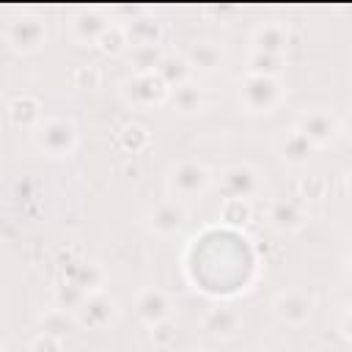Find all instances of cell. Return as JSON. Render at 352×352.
Wrapping results in <instances>:
<instances>
[{"label": "cell", "instance_id": "9c48e42d", "mask_svg": "<svg viewBox=\"0 0 352 352\" xmlns=\"http://www.w3.org/2000/svg\"><path fill=\"white\" fill-rule=\"evenodd\" d=\"M63 280H72L77 283L85 294H96V292H104V283H107V270L99 264V261H88V258H74V261H66L63 272H60Z\"/></svg>", "mask_w": 352, "mask_h": 352}, {"label": "cell", "instance_id": "e0dca14e", "mask_svg": "<svg viewBox=\"0 0 352 352\" xmlns=\"http://www.w3.org/2000/svg\"><path fill=\"white\" fill-rule=\"evenodd\" d=\"M239 324H242V316L234 311V308H226V305H217V308H209L204 314V330L212 336V338H234L239 333Z\"/></svg>", "mask_w": 352, "mask_h": 352}, {"label": "cell", "instance_id": "ac0fdd59", "mask_svg": "<svg viewBox=\"0 0 352 352\" xmlns=\"http://www.w3.org/2000/svg\"><path fill=\"white\" fill-rule=\"evenodd\" d=\"M250 44H253V50H258V52L283 55L286 47H289V28L280 25V22H264V25H258V28L253 30Z\"/></svg>", "mask_w": 352, "mask_h": 352}, {"label": "cell", "instance_id": "cb8c5ba5", "mask_svg": "<svg viewBox=\"0 0 352 352\" xmlns=\"http://www.w3.org/2000/svg\"><path fill=\"white\" fill-rule=\"evenodd\" d=\"M170 104L179 113H201L204 110V91L190 80V82L170 91Z\"/></svg>", "mask_w": 352, "mask_h": 352}, {"label": "cell", "instance_id": "44dd1931", "mask_svg": "<svg viewBox=\"0 0 352 352\" xmlns=\"http://www.w3.org/2000/svg\"><path fill=\"white\" fill-rule=\"evenodd\" d=\"M168 52H162L160 44H135L129 50V63L135 69V74H148V72H157L162 58Z\"/></svg>", "mask_w": 352, "mask_h": 352}, {"label": "cell", "instance_id": "8d00e7d4", "mask_svg": "<svg viewBox=\"0 0 352 352\" xmlns=\"http://www.w3.org/2000/svg\"><path fill=\"white\" fill-rule=\"evenodd\" d=\"M3 352H8V346H6V344H3Z\"/></svg>", "mask_w": 352, "mask_h": 352}, {"label": "cell", "instance_id": "6da1fadb", "mask_svg": "<svg viewBox=\"0 0 352 352\" xmlns=\"http://www.w3.org/2000/svg\"><path fill=\"white\" fill-rule=\"evenodd\" d=\"M286 88L280 85L278 77H261V74H245L239 82V102L248 113L261 116L272 113L283 102Z\"/></svg>", "mask_w": 352, "mask_h": 352}, {"label": "cell", "instance_id": "d590c367", "mask_svg": "<svg viewBox=\"0 0 352 352\" xmlns=\"http://www.w3.org/2000/svg\"><path fill=\"white\" fill-rule=\"evenodd\" d=\"M344 187H346V192L352 195V168H349V170L344 173Z\"/></svg>", "mask_w": 352, "mask_h": 352}, {"label": "cell", "instance_id": "f546056e", "mask_svg": "<svg viewBox=\"0 0 352 352\" xmlns=\"http://www.w3.org/2000/svg\"><path fill=\"white\" fill-rule=\"evenodd\" d=\"M66 324H69V319H66V311H60V308H55L44 316V333H52L58 338H60V333H66Z\"/></svg>", "mask_w": 352, "mask_h": 352}, {"label": "cell", "instance_id": "1f68e13d", "mask_svg": "<svg viewBox=\"0 0 352 352\" xmlns=\"http://www.w3.org/2000/svg\"><path fill=\"white\" fill-rule=\"evenodd\" d=\"M151 341H154L157 346H170V344L176 341V327H173V322L168 319V322L151 327Z\"/></svg>", "mask_w": 352, "mask_h": 352}, {"label": "cell", "instance_id": "836d02e7", "mask_svg": "<svg viewBox=\"0 0 352 352\" xmlns=\"http://www.w3.org/2000/svg\"><path fill=\"white\" fill-rule=\"evenodd\" d=\"M338 333H341L346 341H352V305H346V308L341 311V316H338Z\"/></svg>", "mask_w": 352, "mask_h": 352}, {"label": "cell", "instance_id": "3957f363", "mask_svg": "<svg viewBox=\"0 0 352 352\" xmlns=\"http://www.w3.org/2000/svg\"><path fill=\"white\" fill-rule=\"evenodd\" d=\"M3 38H6V44H8L14 52L28 55V52H36V50L44 47V41H47V28H44V22H41L38 14H33V11H19V14H14V16L6 22Z\"/></svg>", "mask_w": 352, "mask_h": 352}, {"label": "cell", "instance_id": "d4e9b609", "mask_svg": "<svg viewBox=\"0 0 352 352\" xmlns=\"http://www.w3.org/2000/svg\"><path fill=\"white\" fill-rule=\"evenodd\" d=\"M55 308H60V311H66V314H77L80 308H82V302L88 300V294L77 286V283H72V280H58V286H55Z\"/></svg>", "mask_w": 352, "mask_h": 352}, {"label": "cell", "instance_id": "7402d4cb", "mask_svg": "<svg viewBox=\"0 0 352 352\" xmlns=\"http://www.w3.org/2000/svg\"><path fill=\"white\" fill-rule=\"evenodd\" d=\"M157 74H160V77L170 85V91H173V88H179V85L190 82L192 66H190V60H187L184 55H165L162 63H160V69H157Z\"/></svg>", "mask_w": 352, "mask_h": 352}, {"label": "cell", "instance_id": "9a60e30c", "mask_svg": "<svg viewBox=\"0 0 352 352\" xmlns=\"http://www.w3.org/2000/svg\"><path fill=\"white\" fill-rule=\"evenodd\" d=\"M107 28H110V22L102 8H82L72 19V36L82 44H96Z\"/></svg>", "mask_w": 352, "mask_h": 352}, {"label": "cell", "instance_id": "7c38bea8", "mask_svg": "<svg viewBox=\"0 0 352 352\" xmlns=\"http://www.w3.org/2000/svg\"><path fill=\"white\" fill-rule=\"evenodd\" d=\"M267 220L278 231H300L305 226V209L294 198H272L267 206Z\"/></svg>", "mask_w": 352, "mask_h": 352}, {"label": "cell", "instance_id": "52a82bcc", "mask_svg": "<svg viewBox=\"0 0 352 352\" xmlns=\"http://www.w3.org/2000/svg\"><path fill=\"white\" fill-rule=\"evenodd\" d=\"M294 129H300L316 148H324V146H330V143L338 138V132H341V118H336V116L327 113V110H305V113L297 116Z\"/></svg>", "mask_w": 352, "mask_h": 352}, {"label": "cell", "instance_id": "277c9868", "mask_svg": "<svg viewBox=\"0 0 352 352\" xmlns=\"http://www.w3.org/2000/svg\"><path fill=\"white\" fill-rule=\"evenodd\" d=\"M36 146L47 157H52V160L69 157L74 151V146H77V126H74V121L72 118H60V116L47 118L36 129Z\"/></svg>", "mask_w": 352, "mask_h": 352}, {"label": "cell", "instance_id": "74e56055", "mask_svg": "<svg viewBox=\"0 0 352 352\" xmlns=\"http://www.w3.org/2000/svg\"><path fill=\"white\" fill-rule=\"evenodd\" d=\"M198 352H209V349H198Z\"/></svg>", "mask_w": 352, "mask_h": 352}, {"label": "cell", "instance_id": "484cf974", "mask_svg": "<svg viewBox=\"0 0 352 352\" xmlns=\"http://www.w3.org/2000/svg\"><path fill=\"white\" fill-rule=\"evenodd\" d=\"M286 60L283 55H275V52H258L253 50L248 55V74H261V77H278L283 72Z\"/></svg>", "mask_w": 352, "mask_h": 352}, {"label": "cell", "instance_id": "2e32d148", "mask_svg": "<svg viewBox=\"0 0 352 352\" xmlns=\"http://www.w3.org/2000/svg\"><path fill=\"white\" fill-rule=\"evenodd\" d=\"M316 146L300 132V129H283V135L278 138V154L286 165H305L314 157Z\"/></svg>", "mask_w": 352, "mask_h": 352}, {"label": "cell", "instance_id": "83f0119b", "mask_svg": "<svg viewBox=\"0 0 352 352\" xmlns=\"http://www.w3.org/2000/svg\"><path fill=\"white\" fill-rule=\"evenodd\" d=\"M126 44H129V36H126V28H124V25H110V28L102 33V38L96 41V47H99L104 55H118V52L126 50Z\"/></svg>", "mask_w": 352, "mask_h": 352}, {"label": "cell", "instance_id": "7a4b0ae2", "mask_svg": "<svg viewBox=\"0 0 352 352\" xmlns=\"http://www.w3.org/2000/svg\"><path fill=\"white\" fill-rule=\"evenodd\" d=\"M212 184H214L212 168L198 160H184V162L173 165L168 173V192L173 195V201L201 198Z\"/></svg>", "mask_w": 352, "mask_h": 352}, {"label": "cell", "instance_id": "4fadbf2b", "mask_svg": "<svg viewBox=\"0 0 352 352\" xmlns=\"http://www.w3.org/2000/svg\"><path fill=\"white\" fill-rule=\"evenodd\" d=\"M6 116L16 129H38L41 121V102L33 94H16L6 104Z\"/></svg>", "mask_w": 352, "mask_h": 352}, {"label": "cell", "instance_id": "4dcf8cb0", "mask_svg": "<svg viewBox=\"0 0 352 352\" xmlns=\"http://www.w3.org/2000/svg\"><path fill=\"white\" fill-rule=\"evenodd\" d=\"M72 80H74L77 88H96L99 85V72L94 66H77Z\"/></svg>", "mask_w": 352, "mask_h": 352}, {"label": "cell", "instance_id": "d6a6232c", "mask_svg": "<svg viewBox=\"0 0 352 352\" xmlns=\"http://www.w3.org/2000/svg\"><path fill=\"white\" fill-rule=\"evenodd\" d=\"M30 352H63L60 346V338L52 336V333H41L30 341Z\"/></svg>", "mask_w": 352, "mask_h": 352}, {"label": "cell", "instance_id": "30bf717a", "mask_svg": "<svg viewBox=\"0 0 352 352\" xmlns=\"http://www.w3.org/2000/svg\"><path fill=\"white\" fill-rule=\"evenodd\" d=\"M170 311H173V302H170V297H168L162 289L148 286V289H143V292L135 297V314H138V319H140L143 324H148V327H157V324L168 322V319H170Z\"/></svg>", "mask_w": 352, "mask_h": 352}, {"label": "cell", "instance_id": "4316f807", "mask_svg": "<svg viewBox=\"0 0 352 352\" xmlns=\"http://www.w3.org/2000/svg\"><path fill=\"white\" fill-rule=\"evenodd\" d=\"M220 220L228 226H248L253 220V204L245 198H223Z\"/></svg>", "mask_w": 352, "mask_h": 352}, {"label": "cell", "instance_id": "d6986e66", "mask_svg": "<svg viewBox=\"0 0 352 352\" xmlns=\"http://www.w3.org/2000/svg\"><path fill=\"white\" fill-rule=\"evenodd\" d=\"M184 58L190 60L192 72H214V69L223 66L226 52H223V47H220L217 41L204 38V41H192L190 50L184 52Z\"/></svg>", "mask_w": 352, "mask_h": 352}, {"label": "cell", "instance_id": "f1b7e54d", "mask_svg": "<svg viewBox=\"0 0 352 352\" xmlns=\"http://www.w3.org/2000/svg\"><path fill=\"white\" fill-rule=\"evenodd\" d=\"M297 190H300V198L305 201H319L324 198V190H327V182L322 176H305L297 182Z\"/></svg>", "mask_w": 352, "mask_h": 352}, {"label": "cell", "instance_id": "ba28073f", "mask_svg": "<svg viewBox=\"0 0 352 352\" xmlns=\"http://www.w3.org/2000/svg\"><path fill=\"white\" fill-rule=\"evenodd\" d=\"M116 316H118V300L107 292H96V294H88L82 308L74 314V322L85 330H102L113 324Z\"/></svg>", "mask_w": 352, "mask_h": 352}, {"label": "cell", "instance_id": "8992f818", "mask_svg": "<svg viewBox=\"0 0 352 352\" xmlns=\"http://www.w3.org/2000/svg\"><path fill=\"white\" fill-rule=\"evenodd\" d=\"M217 190L223 198H245L250 201L261 190V173L250 162H234L226 165L217 176Z\"/></svg>", "mask_w": 352, "mask_h": 352}, {"label": "cell", "instance_id": "e575fe53", "mask_svg": "<svg viewBox=\"0 0 352 352\" xmlns=\"http://www.w3.org/2000/svg\"><path fill=\"white\" fill-rule=\"evenodd\" d=\"M341 132H344V135L352 140V110H346V116L341 118Z\"/></svg>", "mask_w": 352, "mask_h": 352}, {"label": "cell", "instance_id": "5b68a950", "mask_svg": "<svg viewBox=\"0 0 352 352\" xmlns=\"http://www.w3.org/2000/svg\"><path fill=\"white\" fill-rule=\"evenodd\" d=\"M121 96L132 107H157V104H165L170 99V85L157 72L132 74L129 80H124Z\"/></svg>", "mask_w": 352, "mask_h": 352}, {"label": "cell", "instance_id": "5bb4252c", "mask_svg": "<svg viewBox=\"0 0 352 352\" xmlns=\"http://www.w3.org/2000/svg\"><path fill=\"white\" fill-rule=\"evenodd\" d=\"M272 308H275V316L280 322H286L292 327H302L311 319V308L314 305L302 292H283V294L275 297Z\"/></svg>", "mask_w": 352, "mask_h": 352}, {"label": "cell", "instance_id": "603a6c76", "mask_svg": "<svg viewBox=\"0 0 352 352\" xmlns=\"http://www.w3.org/2000/svg\"><path fill=\"white\" fill-rule=\"evenodd\" d=\"M116 143H118V148L126 151V154H140L143 148H148V143H151V132H148L143 124L132 121V124H124V126L118 129Z\"/></svg>", "mask_w": 352, "mask_h": 352}, {"label": "cell", "instance_id": "8fae6325", "mask_svg": "<svg viewBox=\"0 0 352 352\" xmlns=\"http://www.w3.org/2000/svg\"><path fill=\"white\" fill-rule=\"evenodd\" d=\"M184 220H187V212L179 201H162L157 206L148 209V231L157 234V236H176L182 228H184Z\"/></svg>", "mask_w": 352, "mask_h": 352}, {"label": "cell", "instance_id": "ffe728a7", "mask_svg": "<svg viewBox=\"0 0 352 352\" xmlns=\"http://www.w3.org/2000/svg\"><path fill=\"white\" fill-rule=\"evenodd\" d=\"M126 36H129V44H160L162 38V22L157 16H148V14H140L135 16L129 25H126Z\"/></svg>", "mask_w": 352, "mask_h": 352}]
</instances>
